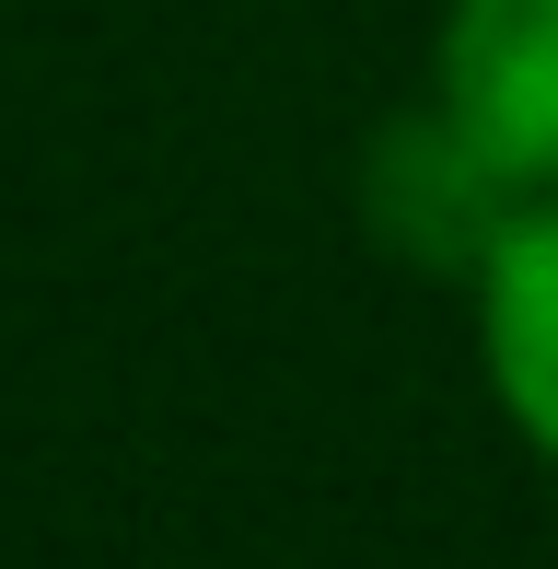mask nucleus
Instances as JSON below:
<instances>
[{
	"instance_id": "1",
	"label": "nucleus",
	"mask_w": 558,
	"mask_h": 569,
	"mask_svg": "<svg viewBox=\"0 0 558 569\" xmlns=\"http://www.w3.org/2000/svg\"><path fill=\"white\" fill-rule=\"evenodd\" d=\"M524 198H536V187H512L442 106L396 117L385 140H372V163H361L372 232H385L408 268H430V279H489V256H500V232L524 221Z\"/></svg>"
},
{
	"instance_id": "2",
	"label": "nucleus",
	"mask_w": 558,
	"mask_h": 569,
	"mask_svg": "<svg viewBox=\"0 0 558 569\" xmlns=\"http://www.w3.org/2000/svg\"><path fill=\"white\" fill-rule=\"evenodd\" d=\"M442 117L512 187H558V0H454L442 12Z\"/></svg>"
},
{
	"instance_id": "3",
	"label": "nucleus",
	"mask_w": 558,
	"mask_h": 569,
	"mask_svg": "<svg viewBox=\"0 0 558 569\" xmlns=\"http://www.w3.org/2000/svg\"><path fill=\"white\" fill-rule=\"evenodd\" d=\"M477 360H489L500 419L558 465V187L524 198V221L477 279Z\"/></svg>"
}]
</instances>
